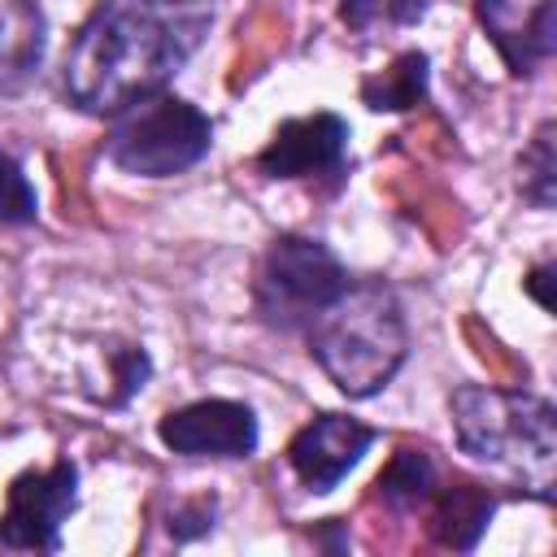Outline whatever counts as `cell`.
<instances>
[{"mask_svg":"<svg viewBox=\"0 0 557 557\" xmlns=\"http://www.w3.org/2000/svg\"><path fill=\"white\" fill-rule=\"evenodd\" d=\"M44 57V13L35 0H0V87H22Z\"/></svg>","mask_w":557,"mask_h":557,"instance_id":"8fae6325","label":"cell"},{"mask_svg":"<svg viewBox=\"0 0 557 557\" xmlns=\"http://www.w3.org/2000/svg\"><path fill=\"white\" fill-rule=\"evenodd\" d=\"M157 435L183 457H248L257 448V418L239 400H196L165 413Z\"/></svg>","mask_w":557,"mask_h":557,"instance_id":"52a82bcc","label":"cell"},{"mask_svg":"<svg viewBox=\"0 0 557 557\" xmlns=\"http://www.w3.org/2000/svg\"><path fill=\"white\" fill-rule=\"evenodd\" d=\"M109 135H104V152L117 170L139 174V178H170L191 170L209 144H213V122L170 96V91H152L131 100L126 109L109 113Z\"/></svg>","mask_w":557,"mask_h":557,"instance_id":"277c9868","label":"cell"},{"mask_svg":"<svg viewBox=\"0 0 557 557\" xmlns=\"http://www.w3.org/2000/svg\"><path fill=\"white\" fill-rule=\"evenodd\" d=\"M435 505H431V535L448 548H474L479 535L487 531L492 513H496V496L470 479H457L440 492H431Z\"/></svg>","mask_w":557,"mask_h":557,"instance_id":"30bf717a","label":"cell"},{"mask_svg":"<svg viewBox=\"0 0 557 557\" xmlns=\"http://www.w3.org/2000/svg\"><path fill=\"white\" fill-rule=\"evenodd\" d=\"M213 0H104L65 52V87L87 113H117L165 91L174 70L200 48Z\"/></svg>","mask_w":557,"mask_h":557,"instance_id":"6da1fadb","label":"cell"},{"mask_svg":"<svg viewBox=\"0 0 557 557\" xmlns=\"http://www.w3.org/2000/svg\"><path fill=\"white\" fill-rule=\"evenodd\" d=\"M453 431L461 453L474 461L500 466L522 474L540 496L553 492L557 466V418L553 405L531 392H500V387H457L448 400Z\"/></svg>","mask_w":557,"mask_h":557,"instance_id":"3957f363","label":"cell"},{"mask_svg":"<svg viewBox=\"0 0 557 557\" xmlns=\"http://www.w3.org/2000/svg\"><path fill=\"white\" fill-rule=\"evenodd\" d=\"M522 191L548 209L557 196V161H553V122H544L531 139V148L522 152Z\"/></svg>","mask_w":557,"mask_h":557,"instance_id":"5bb4252c","label":"cell"},{"mask_svg":"<svg viewBox=\"0 0 557 557\" xmlns=\"http://www.w3.org/2000/svg\"><path fill=\"white\" fill-rule=\"evenodd\" d=\"M35 213H39V196H35L30 178L22 174V165L9 152H0V222L26 226V222H35Z\"/></svg>","mask_w":557,"mask_h":557,"instance_id":"9a60e30c","label":"cell"},{"mask_svg":"<svg viewBox=\"0 0 557 557\" xmlns=\"http://www.w3.org/2000/svg\"><path fill=\"white\" fill-rule=\"evenodd\" d=\"M374 444V431L361 426L357 418L344 413H318L313 422H305L292 444H287V461L300 474V483L309 492H331Z\"/></svg>","mask_w":557,"mask_h":557,"instance_id":"ba28073f","label":"cell"},{"mask_svg":"<svg viewBox=\"0 0 557 557\" xmlns=\"http://www.w3.org/2000/svg\"><path fill=\"white\" fill-rule=\"evenodd\" d=\"M209 527H213V505H187V509H174V513H170V535H174V540L205 535Z\"/></svg>","mask_w":557,"mask_h":557,"instance_id":"e0dca14e","label":"cell"},{"mask_svg":"<svg viewBox=\"0 0 557 557\" xmlns=\"http://www.w3.org/2000/svg\"><path fill=\"white\" fill-rule=\"evenodd\" d=\"M78 505V470L61 457L52 470H26L13 479L4 513H0V544L4 548H57L61 522Z\"/></svg>","mask_w":557,"mask_h":557,"instance_id":"8992f818","label":"cell"},{"mask_svg":"<svg viewBox=\"0 0 557 557\" xmlns=\"http://www.w3.org/2000/svg\"><path fill=\"white\" fill-rule=\"evenodd\" d=\"M548 274H553L548 265H535V270L527 274V292H531V296H535L544 309H553V296H548Z\"/></svg>","mask_w":557,"mask_h":557,"instance_id":"d6986e66","label":"cell"},{"mask_svg":"<svg viewBox=\"0 0 557 557\" xmlns=\"http://www.w3.org/2000/svg\"><path fill=\"white\" fill-rule=\"evenodd\" d=\"M339 13H344L348 26H366V22H370L374 13H383V9H379V0H344Z\"/></svg>","mask_w":557,"mask_h":557,"instance_id":"ac0fdd59","label":"cell"},{"mask_svg":"<svg viewBox=\"0 0 557 557\" xmlns=\"http://www.w3.org/2000/svg\"><path fill=\"white\" fill-rule=\"evenodd\" d=\"M431 492H435V466H431L426 453H418V448H400V453L383 466V474L374 479V496H379L387 509H396V513L418 509L422 500H431Z\"/></svg>","mask_w":557,"mask_h":557,"instance_id":"7c38bea8","label":"cell"},{"mask_svg":"<svg viewBox=\"0 0 557 557\" xmlns=\"http://www.w3.org/2000/svg\"><path fill=\"white\" fill-rule=\"evenodd\" d=\"M113 374H117V383H122V392H117V400H126L135 387H144V379H148V357H144V348H113Z\"/></svg>","mask_w":557,"mask_h":557,"instance_id":"2e32d148","label":"cell"},{"mask_svg":"<svg viewBox=\"0 0 557 557\" xmlns=\"http://www.w3.org/2000/svg\"><path fill=\"white\" fill-rule=\"evenodd\" d=\"M344 283L348 274L326 244L305 235H278L257 261L252 305L265 326L300 331L344 292Z\"/></svg>","mask_w":557,"mask_h":557,"instance_id":"5b68a950","label":"cell"},{"mask_svg":"<svg viewBox=\"0 0 557 557\" xmlns=\"http://www.w3.org/2000/svg\"><path fill=\"white\" fill-rule=\"evenodd\" d=\"M405 348V318L383 283H344V292L309 322L313 361L352 400L383 392L400 370Z\"/></svg>","mask_w":557,"mask_h":557,"instance_id":"7a4b0ae2","label":"cell"},{"mask_svg":"<svg viewBox=\"0 0 557 557\" xmlns=\"http://www.w3.org/2000/svg\"><path fill=\"white\" fill-rule=\"evenodd\" d=\"M422 96H426V57L422 52H400L383 74L361 83V100L370 109H387V113L413 109Z\"/></svg>","mask_w":557,"mask_h":557,"instance_id":"4fadbf2b","label":"cell"},{"mask_svg":"<svg viewBox=\"0 0 557 557\" xmlns=\"http://www.w3.org/2000/svg\"><path fill=\"white\" fill-rule=\"evenodd\" d=\"M348 148V126L335 113H313V117H292L274 131V139L257 152V170L265 178H309L339 170Z\"/></svg>","mask_w":557,"mask_h":557,"instance_id":"9c48e42d","label":"cell"}]
</instances>
